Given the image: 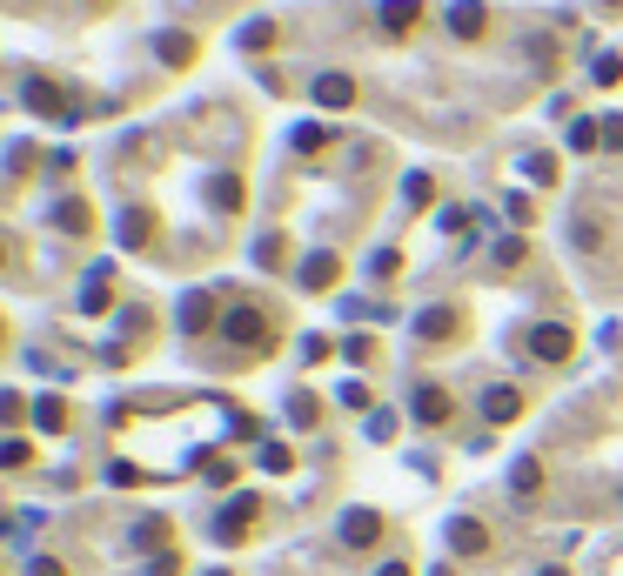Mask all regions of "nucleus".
<instances>
[{
  "label": "nucleus",
  "instance_id": "obj_1",
  "mask_svg": "<svg viewBox=\"0 0 623 576\" xmlns=\"http://www.w3.org/2000/svg\"><path fill=\"white\" fill-rule=\"evenodd\" d=\"M376 530H382L376 510H349V516H342V543H356V550H369V543H376Z\"/></svg>",
  "mask_w": 623,
  "mask_h": 576
},
{
  "label": "nucleus",
  "instance_id": "obj_2",
  "mask_svg": "<svg viewBox=\"0 0 623 576\" xmlns=\"http://www.w3.org/2000/svg\"><path fill=\"white\" fill-rule=\"evenodd\" d=\"M449 536H456V550H463V556H483V543H490L476 516H456V523H449Z\"/></svg>",
  "mask_w": 623,
  "mask_h": 576
},
{
  "label": "nucleus",
  "instance_id": "obj_3",
  "mask_svg": "<svg viewBox=\"0 0 623 576\" xmlns=\"http://www.w3.org/2000/svg\"><path fill=\"white\" fill-rule=\"evenodd\" d=\"M349 74H322V81H315V101H322V108H349Z\"/></svg>",
  "mask_w": 623,
  "mask_h": 576
},
{
  "label": "nucleus",
  "instance_id": "obj_4",
  "mask_svg": "<svg viewBox=\"0 0 623 576\" xmlns=\"http://www.w3.org/2000/svg\"><path fill=\"white\" fill-rule=\"evenodd\" d=\"M248 523H255V496H242V503H235V510L222 516V543H242Z\"/></svg>",
  "mask_w": 623,
  "mask_h": 576
},
{
  "label": "nucleus",
  "instance_id": "obj_5",
  "mask_svg": "<svg viewBox=\"0 0 623 576\" xmlns=\"http://www.w3.org/2000/svg\"><path fill=\"white\" fill-rule=\"evenodd\" d=\"M536 355L563 362V355H570V329H536Z\"/></svg>",
  "mask_w": 623,
  "mask_h": 576
},
{
  "label": "nucleus",
  "instance_id": "obj_6",
  "mask_svg": "<svg viewBox=\"0 0 623 576\" xmlns=\"http://www.w3.org/2000/svg\"><path fill=\"white\" fill-rule=\"evenodd\" d=\"M483 416H490V422H510L516 416V396H510V389H490V396H483Z\"/></svg>",
  "mask_w": 623,
  "mask_h": 576
},
{
  "label": "nucleus",
  "instance_id": "obj_7",
  "mask_svg": "<svg viewBox=\"0 0 623 576\" xmlns=\"http://www.w3.org/2000/svg\"><path fill=\"white\" fill-rule=\"evenodd\" d=\"M416 416H423V422H443V416H449L443 389H423V396H416Z\"/></svg>",
  "mask_w": 623,
  "mask_h": 576
},
{
  "label": "nucleus",
  "instance_id": "obj_8",
  "mask_svg": "<svg viewBox=\"0 0 623 576\" xmlns=\"http://www.w3.org/2000/svg\"><path fill=\"white\" fill-rule=\"evenodd\" d=\"M228 335H262V315L242 309V315H228Z\"/></svg>",
  "mask_w": 623,
  "mask_h": 576
},
{
  "label": "nucleus",
  "instance_id": "obj_9",
  "mask_svg": "<svg viewBox=\"0 0 623 576\" xmlns=\"http://www.w3.org/2000/svg\"><path fill=\"white\" fill-rule=\"evenodd\" d=\"M536 483H543V469H536V463H516V496H536Z\"/></svg>",
  "mask_w": 623,
  "mask_h": 576
},
{
  "label": "nucleus",
  "instance_id": "obj_10",
  "mask_svg": "<svg viewBox=\"0 0 623 576\" xmlns=\"http://www.w3.org/2000/svg\"><path fill=\"white\" fill-rule=\"evenodd\" d=\"M409 14H416V0H389V7H382V21L389 27H409Z\"/></svg>",
  "mask_w": 623,
  "mask_h": 576
},
{
  "label": "nucleus",
  "instance_id": "obj_11",
  "mask_svg": "<svg viewBox=\"0 0 623 576\" xmlns=\"http://www.w3.org/2000/svg\"><path fill=\"white\" fill-rule=\"evenodd\" d=\"M376 576H409V563H382V570Z\"/></svg>",
  "mask_w": 623,
  "mask_h": 576
},
{
  "label": "nucleus",
  "instance_id": "obj_12",
  "mask_svg": "<svg viewBox=\"0 0 623 576\" xmlns=\"http://www.w3.org/2000/svg\"><path fill=\"white\" fill-rule=\"evenodd\" d=\"M34 576H61V563H34Z\"/></svg>",
  "mask_w": 623,
  "mask_h": 576
}]
</instances>
